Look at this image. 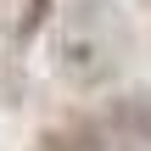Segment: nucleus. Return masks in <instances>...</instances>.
Here are the masks:
<instances>
[{
    "label": "nucleus",
    "instance_id": "2",
    "mask_svg": "<svg viewBox=\"0 0 151 151\" xmlns=\"http://www.w3.org/2000/svg\"><path fill=\"white\" fill-rule=\"evenodd\" d=\"M106 134L123 151H151V90H134V95H123V101L112 106Z\"/></svg>",
    "mask_w": 151,
    "mask_h": 151
},
{
    "label": "nucleus",
    "instance_id": "3",
    "mask_svg": "<svg viewBox=\"0 0 151 151\" xmlns=\"http://www.w3.org/2000/svg\"><path fill=\"white\" fill-rule=\"evenodd\" d=\"M39 151H106L90 123H56L50 134H39Z\"/></svg>",
    "mask_w": 151,
    "mask_h": 151
},
{
    "label": "nucleus",
    "instance_id": "1",
    "mask_svg": "<svg viewBox=\"0 0 151 151\" xmlns=\"http://www.w3.org/2000/svg\"><path fill=\"white\" fill-rule=\"evenodd\" d=\"M129 56V28L112 6L101 0H78L67 17H62V45H56V67L67 84L78 90H95L106 84Z\"/></svg>",
    "mask_w": 151,
    "mask_h": 151
}]
</instances>
